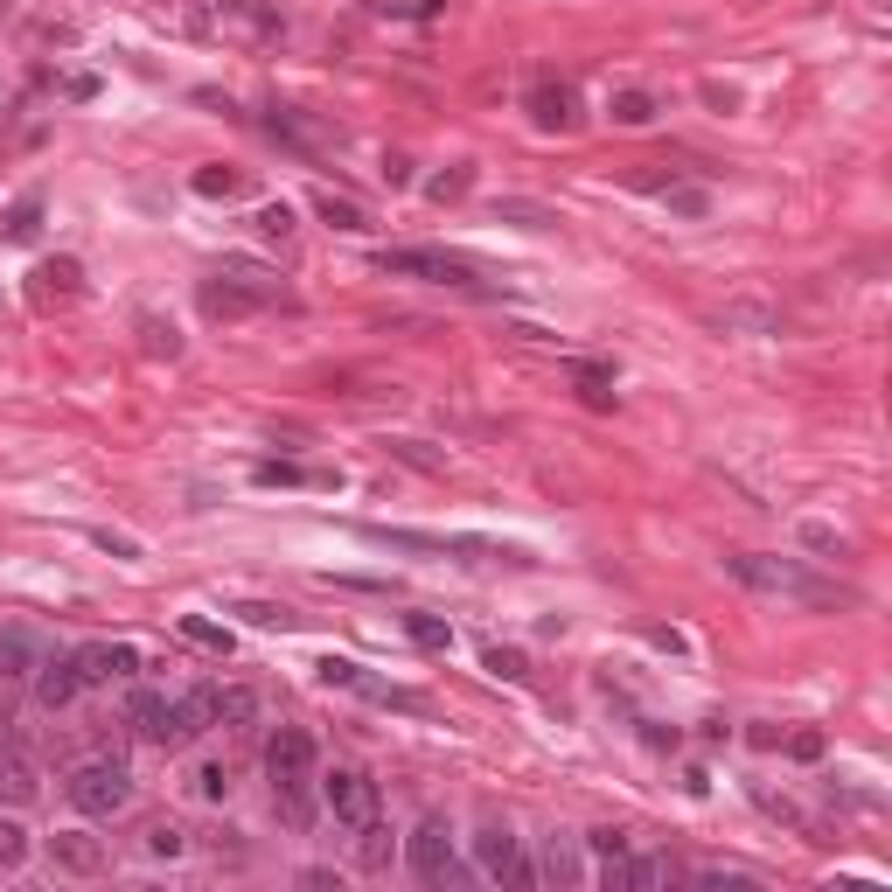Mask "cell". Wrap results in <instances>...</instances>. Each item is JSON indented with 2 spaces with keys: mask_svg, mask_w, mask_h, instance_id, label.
I'll return each mask as SVG.
<instances>
[{
  "mask_svg": "<svg viewBox=\"0 0 892 892\" xmlns=\"http://www.w3.org/2000/svg\"><path fill=\"white\" fill-rule=\"evenodd\" d=\"M279 300H287L279 273H265V265H252V258H223V273L202 279V314L210 321H244L258 308H279Z\"/></svg>",
  "mask_w": 892,
  "mask_h": 892,
  "instance_id": "1",
  "label": "cell"
},
{
  "mask_svg": "<svg viewBox=\"0 0 892 892\" xmlns=\"http://www.w3.org/2000/svg\"><path fill=\"white\" fill-rule=\"evenodd\" d=\"M126 726L147 739V746H161V753H175V746H188V739H202L210 732V718L196 711V697H167V691H132L126 697Z\"/></svg>",
  "mask_w": 892,
  "mask_h": 892,
  "instance_id": "2",
  "label": "cell"
},
{
  "mask_svg": "<svg viewBox=\"0 0 892 892\" xmlns=\"http://www.w3.org/2000/svg\"><path fill=\"white\" fill-rule=\"evenodd\" d=\"M726 565H732L739 586H753V593H788V600H809V606H844V600H850L844 586H823V579H809L802 565L767 558V552H739V558H726Z\"/></svg>",
  "mask_w": 892,
  "mask_h": 892,
  "instance_id": "3",
  "label": "cell"
},
{
  "mask_svg": "<svg viewBox=\"0 0 892 892\" xmlns=\"http://www.w3.org/2000/svg\"><path fill=\"white\" fill-rule=\"evenodd\" d=\"M363 537L391 544V552H432V558H474V565H530V552L488 544V537H440V530H391V523H370Z\"/></svg>",
  "mask_w": 892,
  "mask_h": 892,
  "instance_id": "4",
  "label": "cell"
},
{
  "mask_svg": "<svg viewBox=\"0 0 892 892\" xmlns=\"http://www.w3.org/2000/svg\"><path fill=\"white\" fill-rule=\"evenodd\" d=\"M377 265L397 279H426V287H453V293H488V279L474 273L461 252H432V244H397V252H377Z\"/></svg>",
  "mask_w": 892,
  "mask_h": 892,
  "instance_id": "5",
  "label": "cell"
},
{
  "mask_svg": "<svg viewBox=\"0 0 892 892\" xmlns=\"http://www.w3.org/2000/svg\"><path fill=\"white\" fill-rule=\"evenodd\" d=\"M63 795L78 815H119L132 802V774H126V761H84V767H70Z\"/></svg>",
  "mask_w": 892,
  "mask_h": 892,
  "instance_id": "6",
  "label": "cell"
},
{
  "mask_svg": "<svg viewBox=\"0 0 892 892\" xmlns=\"http://www.w3.org/2000/svg\"><path fill=\"white\" fill-rule=\"evenodd\" d=\"M405 858H412V871H419L426 885H453V879H467L461 858H453V823H447V815H426V823L412 830V837H405Z\"/></svg>",
  "mask_w": 892,
  "mask_h": 892,
  "instance_id": "7",
  "label": "cell"
},
{
  "mask_svg": "<svg viewBox=\"0 0 892 892\" xmlns=\"http://www.w3.org/2000/svg\"><path fill=\"white\" fill-rule=\"evenodd\" d=\"M474 871H482V879H502V885H537V871L523 865V837L509 823L474 830Z\"/></svg>",
  "mask_w": 892,
  "mask_h": 892,
  "instance_id": "8",
  "label": "cell"
},
{
  "mask_svg": "<svg viewBox=\"0 0 892 892\" xmlns=\"http://www.w3.org/2000/svg\"><path fill=\"white\" fill-rule=\"evenodd\" d=\"M321 802H328L335 823L363 830V823H377V809H384V788H377L363 767H335L328 781H321Z\"/></svg>",
  "mask_w": 892,
  "mask_h": 892,
  "instance_id": "9",
  "label": "cell"
},
{
  "mask_svg": "<svg viewBox=\"0 0 892 892\" xmlns=\"http://www.w3.org/2000/svg\"><path fill=\"white\" fill-rule=\"evenodd\" d=\"M35 662H43V641L28 628H0V726L22 711V691L35 683Z\"/></svg>",
  "mask_w": 892,
  "mask_h": 892,
  "instance_id": "10",
  "label": "cell"
},
{
  "mask_svg": "<svg viewBox=\"0 0 892 892\" xmlns=\"http://www.w3.org/2000/svg\"><path fill=\"white\" fill-rule=\"evenodd\" d=\"M314 767H321V746H314V732H300V726H279L273 739H265V774H273V788H287V781H314Z\"/></svg>",
  "mask_w": 892,
  "mask_h": 892,
  "instance_id": "11",
  "label": "cell"
},
{
  "mask_svg": "<svg viewBox=\"0 0 892 892\" xmlns=\"http://www.w3.org/2000/svg\"><path fill=\"white\" fill-rule=\"evenodd\" d=\"M49 865L63 871V879H99V871L112 865V850H105V837H91V830H56L49 837Z\"/></svg>",
  "mask_w": 892,
  "mask_h": 892,
  "instance_id": "12",
  "label": "cell"
},
{
  "mask_svg": "<svg viewBox=\"0 0 892 892\" xmlns=\"http://www.w3.org/2000/svg\"><path fill=\"white\" fill-rule=\"evenodd\" d=\"M196 711L210 718V726H252L258 718V691L252 683H196Z\"/></svg>",
  "mask_w": 892,
  "mask_h": 892,
  "instance_id": "13",
  "label": "cell"
},
{
  "mask_svg": "<svg viewBox=\"0 0 892 892\" xmlns=\"http://www.w3.org/2000/svg\"><path fill=\"white\" fill-rule=\"evenodd\" d=\"M523 105H530V119H537L544 132H572V126H579V91L558 84V78H537Z\"/></svg>",
  "mask_w": 892,
  "mask_h": 892,
  "instance_id": "14",
  "label": "cell"
},
{
  "mask_svg": "<svg viewBox=\"0 0 892 892\" xmlns=\"http://www.w3.org/2000/svg\"><path fill=\"white\" fill-rule=\"evenodd\" d=\"M132 670H140V649H132V641H84L78 649V676L84 683H119Z\"/></svg>",
  "mask_w": 892,
  "mask_h": 892,
  "instance_id": "15",
  "label": "cell"
},
{
  "mask_svg": "<svg viewBox=\"0 0 892 892\" xmlns=\"http://www.w3.org/2000/svg\"><path fill=\"white\" fill-rule=\"evenodd\" d=\"M78 691H84V676H78V656H49V662H35V697H43V711H63V705H78Z\"/></svg>",
  "mask_w": 892,
  "mask_h": 892,
  "instance_id": "16",
  "label": "cell"
},
{
  "mask_svg": "<svg viewBox=\"0 0 892 892\" xmlns=\"http://www.w3.org/2000/svg\"><path fill=\"white\" fill-rule=\"evenodd\" d=\"M84 293V265L78 258H49L43 273H35V300L43 308H63V300H78Z\"/></svg>",
  "mask_w": 892,
  "mask_h": 892,
  "instance_id": "17",
  "label": "cell"
},
{
  "mask_svg": "<svg viewBox=\"0 0 892 892\" xmlns=\"http://www.w3.org/2000/svg\"><path fill=\"white\" fill-rule=\"evenodd\" d=\"M537 879H552V885H586V858H579V844H572V837H544V865H537Z\"/></svg>",
  "mask_w": 892,
  "mask_h": 892,
  "instance_id": "18",
  "label": "cell"
},
{
  "mask_svg": "<svg viewBox=\"0 0 892 892\" xmlns=\"http://www.w3.org/2000/svg\"><path fill=\"white\" fill-rule=\"evenodd\" d=\"M314 676L328 683V691H356V697H370V691H377V676L363 670V662H349V656H321V662H314Z\"/></svg>",
  "mask_w": 892,
  "mask_h": 892,
  "instance_id": "19",
  "label": "cell"
},
{
  "mask_svg": "<svg viewBox=\"0 0 892 892\" xmlns=\"http://www.w3.org/2000/svg\"><path fill=\"white\" fill-rule=\"evenodd\" d=\"M252 482H265V488H328L335 474H321V467H293V461H258V467H252Z\"/></svg>",
  "mask_w": 892,
  "mask_h": 892,
  "instance_id": "20",
  "label": "cell"
},
{
  "mask_svg": "<svg viewBox=\"0 0 892 892\" xmlns=\"http://www.w3.org/2000/svg\"><path fill=\"white\" fill-rule=\"evenodd\" d=\"M35 238H43V196H22L0 217V244H35Z\"/></svg>",
  "mask_w": 892,
  "mask_h": 892,
  "instance_id": "21",
  "label": "cell"
},
{
  "mask_svg": "<svg viewBox=\"0 0 892 892\" xmlns=\"http://www.w3.org/2000/svg\"><path fill=\"white\" fill-rule=\"evenodd\" d=\"M35 761L28 753H0V795H8V802H35Z\"/></svg>",
  "mask_w": 892,
  "mask_h": 892,
  "instance_id": "22",
  "label": "cell"
},
{
  "mask_svg": "<svg viewBox=\"0 0 892 892\" xmlns=\"http://www.w3.org/2000/svg\"><path fill=\"white\" fill-rule=\"evenodd\" d=\"M314 217H321V223H335V231H370V217H363V202H349V196H335V188H321V196H314Z\"/></svg>",
  "mask_w": 892,
  "mask_h": 892,
  "instance_id": "23",
  "label": "cell"
},
{
  "mask_svg": "<svg viewBox=\"0 0 892 892\" xmlns=\"http://www.w3.org/2000/svg\"><path fill=\"white\" fill-rule=\"evenodd\" d=\"M188 188H196L202 202H231V196H244V175H238V167H196V182H188Z\"/></svg>",
  "mask_w": 892,
  "mask_h": 892,
  "instance_id": "24",
  "label": "cell"
},
{
  "mask_svg": "<svg viewBox=\"0 0 892 892\" xmlns=\"http://www.w3.org/2000/svg\"><path fill=\"white\" fill-rule=\"evenodd\" d=\"M482 670L502 676V683H530V656H523V649H502V641H488V649H482Z\"/></svg>",
  "mask_w": 892,
  "mask_h": 892,
  "instance_id": "25",
  "label": "cell"
},
{
  "mask_svg": "<svg viewBox=\"0 0 892 892\" xmlns=\"http://www.w3.org/2000/svg\"><path fill=\"white\" fill-rule=\"evenodd\" d=\"M606 112H614V126L641 132V126L656 119V99H649V91H614V105H606Z\"/></svg>",
  "mask_w": 892,
  "mask_h": 892,
  "instance_id": "26",
  "label": "cell"
},
{
  "mask_svg": "<svg viewBox=\"0 0 892 892\" xmlns=\"http://www.w3.org/2000/svg\"><path fill=\"white\" fill-rule=\"evenodd\" d=\"M231 614H244L252 628H279V635H287V628H300V614H293V606H273V600H238Z\"/></svg>",
  "mask_w": 892,
  "mask_h": 892,
  "instance_id": "27",
  "label": "cell"
},
{
  "mask_svg": "<svg viewBox=\"0 0 892 892\" xmlns=\"http://www.w3.org/2000/svg\"><path fill=\"white\" fill-rule=\"evenodd\" d=\"M405 635L419 641V649H432V656H447V649H453V628H447L440 614H405Z\"/></svg>",
  "mask_w": 892,
  "mask_h": 892,
  "instance_id": "28",
  "label": "cell"
},
{
  "mask_svg": "<svg viewBox=\"0 0 892 892\" xmlns=\"http://www.w3.org/2000/svg\"><path fill=\"white\" fill-rule=\"evenodd\" d=\"M273 802H279V815H287L293 830H308V823H314V795H308V781H287V788H273Z\"/></svg>",
  "mask_w": 892,
  "mask_h": 892,
  "instance_id": "29",
  "label": "cell"
},
{
  "mask_svg": "<svg viewBox=\"0 0 892 892\" xmlns=\"http://www.w3.org/2000/svg\"><path fill=\"white\" fill-rule=\"evenodd\" d=\"M182 641H196V649L231 656V628H217V621H202V614H182Z\"/></svg>",
  "mask_w": 892,
  "mask_h": 892,
  "instance_id": "30",
  "label": "cell"
},
{
  "mask_svg": "<svg viewBox=\"0 0 892 892\" xmlns=\"http://www.w3.org/2000/svg\"><path fill=\"white\" fill-rule=\"evenodd\" d=\"M496 217H509V223H523V231H552V210H544V202H517V196H509V202H496Z\"/></svg>",
  "mask_w": 892,
  "mask_h": 892,
  "instance_id": "31",
  "label": "cell"
},
{
  "mask_svg": "<svg viewBox=\"0 0 892 892\" xmlns=\"http://www.w3.org/2000/svg\"><path fill=\"white\" fill-rule=\"evenodd\" d=\"M467 188H474V167H447V175L426 182V196H432V202H461Z\"/></svg>",
  "mask_w": 892,
  "mask_h": 892,
  "instance_id": "32",
  "label": "cell"
},
{
  "mask_svg": "<svg viewBox=\"0 0 892 892\" xmlns=\"http://www.w3.org/2000/svg\"><path fill=\"white\" fill-rule=\"evenodd\" d=\"M22 858H28V830L14 815H0V871H14Z\"/></svg>",
  "mask_w": 892,
  "mask_h": 892,
  "instance_id": "33",
  "label": "cell"
},
{
  "mask_svg": "<svg viewBox=\"0 0 892 892\" xmlns=\"http://www.w3.org/2000/svg\"><path fill=\"white\" fill-rule=\"evenodd\" d=\"M147 850H154V858H167V865H175L182 850H188V830H175V823H154V830H147Z\"/></svg>",
  "mask_w": 892,
  "mask_h": 892,
  "instance_id": "34",
  "label": "cell"
},
{
  "mask_svg": "<svg viewBox=\"0 0 892 892\" xmlns=\"http://www.w3.org/2000/svg\"><path fill=\"white\" fill-rule=\"evenodd\" d=\"M356 837H363V865H370V871L391 865V830H384V823H363Z\"/></svg>",
  "mask_w": 892,
  "mask_h": 892,
  "instance_id": "35",
  "label": "cell"
},
{
  "mask_svg": "<svg viewBox=\"0 0 892 892\" xmlns=\"http://www.w3.org/2000/svg\"><path fill=\"white\" fill-rule=\"evenodd\" d=\"M196 795H202V802H223V795H231V767L202 761V767H196Z\"/></svg>",
  "mask_w": 892,
  "mask_h": 892,
  "instance_id": "36",
  "label": "cell"
},
{
  "mask_svg": "<svg viewBox=\"0 0 892 892\" xmlns=\"http://www.w3.org/2000/svg\"><path fill=\"white\" fill-rule=\"evenodd\" d=\"M662 196H670V210H676V217H705V210H711V196H705V188H676V182H670Z\"/></svg>",
  "mask_w": 892,
  "mask_h": 892,
  "instance_id": "37",
  "label": "cell"
},
{
  "mask_svg": "<svg viewBox=\"0 0 892 892\" xmlns=\"http://www.w3.org/2000/svg\"><path fill=\"white\" fill-rule=\"evenodd\" d=\"M586 844L600 850V858H628V830H614V823H600V830H586Z\"/></svg>",
  "mask_w": 892,
  "mask_h": 892,
  "instance_id": "38",
  "label": "cell"
},
{
  "mask_svg": "<svg viewBox=\"0 0 892 892\" xmlns=\"http://www.w3.org/2000/svg\"><path fill=\"white\" fill-rule=\"evenodd\" d=\"M140 335H147V349H154V356H182V341H175V328H161L154 314H140Z\"/></svg>",
  "mask_w": 892,
  "mask_h": 892,
  "instance_id": "39",
  "label": "cell"
},
{
  "mask_svg": "<svg viewBox=\"0 0 892 892\" xmlns=\"http://www.w3.org/2000/svg\"><path fill=\"white\" fill-rule=\"evenodd\" d=\"M252 223H258L265 238H287V231H293V210H287V202H265V210H258Z\"/></svg>",
  "mask_w": 892,
  "mask_h": 892,
  "instance_id": "40",
  "label": "cell"
},
{
  "mask_svg": "<svg viewBox=\"0 0 892 892\" xmlns=\"http://www.w3.org/2000/svg\"><path fill=\"white\" fill-rule=\"evenodd\" d=\"M91 544H99V552H112V558H140V544L119 537V530H91Z\"/></svg>",
  "mask_w": 892,
  "mask_h": 892,
  "instance_id": "41",
  "label": "cell"
},
{
  "mask_svg": "<svg viewBox=\"0 0 892 892\" xmlns=\"http://www.w3.org/2000/svg\"><path fill=\"white\" fill-rule=\"evenodd\" d=\"M697 885L705 892H739V885H753L746 871H697Z\"/></svg>",
  "mask_w": 892,
  "mask_h": 892,
  "instance_id": "42",
  "label": "cell"
},
{
  "mask_svg": "<svg viewBox=\"0 0 892 892\" xmlns=\"http://www.w3.org/2000/svg\"><path fill=\"white\" fill-rule=\"evenodd\" d=\"M788 753H795V761H823V732H795Z\"/></svg>",
  "mask_w": 892,
  "mask_h": 892,
  "instance_id": "43",
  "label": "cell"
},
{
  "mask_svg": "<svg viewBox=\"0 0 892 892\" xmlns=\"http://www.w3.org/2000/svg\"><path fill=\"white\" fill-rule=\"evenodd\" d=\"M802 544H809V552H837V530H823V523H802Z\"/></svg>",
  "mask_w": 892,
  "mask_h": 892,
  "instance_id": "44",
  "label": "cell"
},
{
  "mask_svg": "<svg viewBox=\"0 0 892 892\" xmlns=\"http://www.w3.org/2000/svg\"><path fill=\"white\" fill-rule=\"evenodd\" d=\"M384 182H391V188H405V182H412V161H405V154H391V161H384Z\"/></svg>",
  "mask_w": 892,
  "mask_h": 892,
  "instance_id": "45",
  "label": "cell"
},
{
  "mask_svg": "<svg viewBox=\"0 0 892 892\" xmlns=\"http://www.w3.org/2000/svg\"><path fill=\"white\" fill-rule=\"evenodd\" d=\"M649 641H656V649H670V656H683V635L676 628H649Z\"/></svg>",
  "mask_w": 892,
  "mask_h": 892,
  "instance_id": "46",
  "label": "cell"
}]
</instances>
